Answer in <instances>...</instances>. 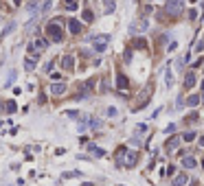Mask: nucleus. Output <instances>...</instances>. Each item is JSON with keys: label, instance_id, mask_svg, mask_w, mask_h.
Returning a JSON list of instances; mask_svg holds the SVG:
<instances>
[{"label": "nucleus", "instance_id": "1", "mask_svg": "<svg viewBox=\"0 0 204 186\" xmlns=\"http://www.w3.org/2000/svg\"><path fill=\"white\" fill-rule=\"evenodd\" d=\"M46 33H48V37L51 40H55V42H62V26H59V22L57 20H53L48 26H46Z\"/></svg>", "mask_w": 204, "mask_h": 186}, {"label": "nucleus", "instance_id": "2", "mask_svg": "<svg viewBox=\"0 0 204 186\" xmlns=\"http://www.w3.org/2000/svg\"><path fill=\"white\" fill-rule=\"evenodd\" d=\"M92 42H95V48L101 53V51H105V46H108V42H110V37H108V35H97Z\"/></svg>", "mask_w": 204, "mask_h": 186}, {"label": "nucleus", "instance_id": "3", "mask_svg": "<svg viewBox=\"0 0 204 186\" xmlns=\"http://www.w3.org/2000/svg\"><path fill=\"white\" fill-rule=\"evenodd\" d=\"M167 11L169 13H180L182 11V0H169V2H167Z\"/></svg>", "mask_w": 204, "mask_h": 186}, {"label": "nucleus", "instance_id": "4", "mask_svg": "<svg viewBox=\"0 0 204 186\" xmlns=\"http://www.w3.org/2000/svg\"><path fill=\"white\" fill-rule=\"evenodd\" d=\"M68 29H70V33H81V22H77V20H68Z\"/></svg>", "mask_w": 204, "mask_h": 186}, {"label": "nucleus", "instance_id": "5", "mask_svg": "<svg viewBox=\"0 0 204 186\" xmlns=\"http://www.w3.org/2000/svg\"><path fill=\"white\" fill-rule=\"evenodd\" d=\"M62 66L66 68V70H72V66H75V59H72L70 55H66V57L62 59Z\"/></svg>", "mask_w": 204, "mask_h": 186}, {"label": "nucleus", "instance_id": "6", "mask_svg": "<svg viewBox=\"0 0 204 186\" xmlns=\"http://www.w3.org/2000/svg\"><path fill=\"white\" fill-rule=\"evenodd\" d=\"M62 5H64V9H68V11H75L77 9V0H62Z\"/></svg>", "mask_w": 204, "mask_h": 186}, {"label": "nucleus", "instance_id": "7", "mask_svg": "<svg viewBox=\"0 0 204 186\" xmlns=\"http://www.w3.org/2000/svg\"><path fill=\"white\" fill-rule=\"evenodd\" d=\"M51 92H53V94H62V92H66V86H64V83H53Z\"/></svg>", "mask_w": 204, "mask_h": 186}, {"label": "nucleus", "instance_id": "8", "mask_svg": "<svg viewBox=\"0 0 204 186\" xmlns=\"http://www.w3.org/2000/svg\"><path fill=\"white\" fill-rule=\"evenodd\" d=\"M46 46H48V40H42V37H40V40H35L33 48H35V51H44Z\"/></svg>", "mask_w": 204, "mask_h": 186}, {"label": "nucleus", "instance_id": "9", "mask_svg": "<svg viewBox=\"0 0 204 186\" xmlns=\"http://www.w3.org/2000/svg\"><path fill=\"white\" fill-rule=\"evenodd\" d=\"M184 184H187V175H176V178H173V186H184Z\"/></svg>", "mask_w": 204, "mask_h": 186}, {"label": "nucleus", "instance_id": "10", "mask_svg": "<svg viewBox=\"0 0 204 186\" xmlns=\"http://www.w3.org/2000/svg\"><path fill=\"white\" fill-rule=\"evenodd\" d=\"M136 164V153H127V160H125V166H134Z\"/></svg>", "mask_w": 204, "mask_h": 186}, {"label": "nucleus", "instance_id": "11", "mask_svg": "<svg viewBox=\"0 0 204 186\" xmlns=\"http://www.w3.org/2000/svg\"><path fill=\"white\" fill-rule=\"evenodd\" d=\"M184 166H187V169H193V166H196V160H193V158H184V162H182Z\"/></svg>", "mask_w": 204, "mask_h": 186}, {"label": "nucleus", "instance_id": "12", "mask_svg": "<svg viewBox=\"0 0 204 186\" xmlns=\"http://www.w3.org/2000/svg\"><path fill=\"white\" fill-rule=\"evenodd\" d=\"M105 2V11L110 13V11H114V0H103Z\"/></svg>", "mask_w": 204, "mask_h": 186}, {"label": "nucleus", "instance_id": "13", "mask_svg": "<svg viewBox=\"0 0 204 186\" xmlns=\"http://www.w3.org/2000/svg\"><path fill=\"white\" fill-rule=\"evenodd\" d=\"M24 66H26V70H33L35 68V59H24Z\"/></svg>", "mask_w": 204, "mask_h": 186}, {"label": "nucleus", "instance_id": "14", "mask_svg": "<svg viewBox=\"0 0 204 186\" xmlns=\"http://www.w3.org/2000/svg\"><path fill=\"white\" fill-rule=\"evenodd\" d=\"M184 83H187V88H191L193 83H196V77H193V74H187V81H184Z\"/></svg>", "mask_w": 204, "mask_h": 186}, {"label": "nucleus", "instance_id": "15", "mask_svg": "<svg viewBox=\"0 0 204 186\" xmlns=\"http://www.w3.org/2000/svg\"><path fill=\"white\" fill-rule=\"evenodd\" d=\"M125 86H127L125 77H123V74H119V88H125Z\"/></svg>", "mask_w": 204, "mask_h": 186}, {"label": "nucleus", "instance_id": "16", "mask_svg": "<svg viewBox=\"0 0 204 186\" xmlns=\"http://www.w3.org/2000/svg\"><path fill=\"white\" fill-rule=\"evenodd\" d=\"M90 151H92V153H95V155H103V151H101V149H99V147H95V145H92V147H90Z\"/></svg>", "mask_w": 204, "mask_h": 186}, {"label": "nucleus", "instance_id": "17", "mask_svg": "<svg viewBox=\"0 0 204 186\" xmlns=\"http://www.w3.org/2000/svg\"><path fill=\"white\" fill-rule=\"evenodd\" d=\"M83 20H86V22H92V13H90V11H83Z\"/></svg>", "mask_w": 204, "mask_h": 186}, {"label": "nucleus", "instance_id": "18", "mask_svg": "<svg viewBox=\"0 0 204 186\" xmlns=\"http://www.w3.org/2000/svg\"><path fill=\"white\" fill-rule=\"evenodd\" d=\"M7 109L9 112H15V103H13V101H9V103H7Z\"/></svg>", "mask_w": 204, "mask_h": 186}, {"label": "nucleus", "instance_id": "19", "mask_svg": "<svg viewBox=\"0 0 204 186\" xmlns=\"http://www.w3.org/2000/svg\"><path fill=\"white\" fill-rule=\"evenodd\" d=\"M66 116H70V118H79L77 112H66Z\"/></svg>", "mask_w": 204, "mask_h": 186}, {"label": "nucleus", "instance_id": "20", "mask_svg": "<svg viewBox=\"0 0 204 186\" xmlns=\"http://www.w3.org/2000/svg\"><path fill=\"white\" fill-rule=\"evenodd\" d=\"M13 2H15V5H20V2H22V0H13Z\"/></svg>", "mask_w": 204, "mask_h": 186}, {"label": "nucleus", "instance_id": "21", "mask_svg": "<svg viewBox=\"0 0 204 186\" xmlns=\"http://www.w3.org/2000/svg\"><path fill=\"white\" fill-rule=\"evenodd\" d=\"M202 101H204V96H202Z\"/></svg>", "mask_w": 204, "mask_h": 186}]
</instances>
